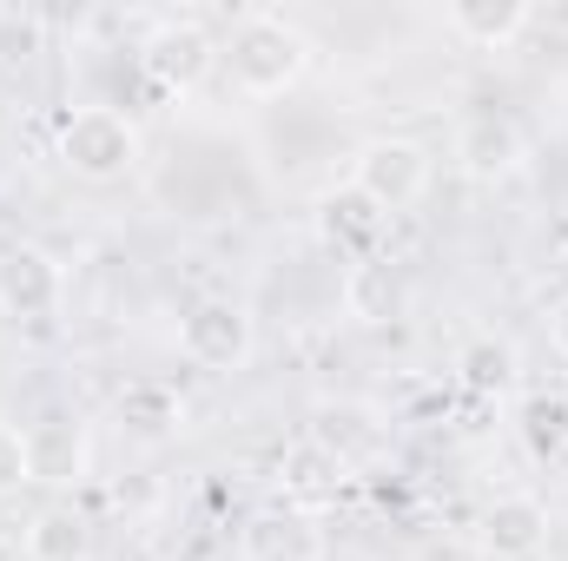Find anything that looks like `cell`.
I'll return each mask as SVG.
<instances>
[{"label": "cell", "instance_id": "1", "mask_svg": "<svg viewBox=\"0 0 568 561\" xmlns=\"http://www.w3.org/2000/svg\"><path fill=\"white\" fill-rule=\"evenodd\" d=\"M219 60L232 67V86H239L245 100H284V93L311 73V33H304L297 20H284V13L252 7V13H239L232 33L219 40Z\"/></svg>", "mask_w": 568, "mask_h": 561}, {"label": "cell", "instance_id": "2", "mask_svg": "<svg viewBox=\"0 0 568 561\" xmlns=\"http://www.w3.org/2000/svg\"><path fill=\"white\" fill-rule=\"evenodd\" d=\"M53 152H60V165H67L80 185H120V178L140 172L145 140L120 106H73V113L60 120Z\"/></svg>", "mask_w": 568, "mask_h": 561}, {"label": "cell", "instance_id": "3", "mask_svg": "<svg viewBox=\"0 0 568 561\" xmlns=\"http://www.w3.org/2000/svg\"><path fill=\"white\" fill-rule=\"evenodd\" d=\"M252 350H258V317H252L239 297L212 290V297H192V304L179 310V357H185V364L225 377V370H245Z\"/></svg>", "mask_w": 568, "mask_h": 561}, {"label": "cell", "instance_id": "4", "mask_svg": "<svg viewBox=\"0 0 568 561\" xmlns=\"http://www.w3.org/2000/svg\"><path fill=\"white\" fill-rule=\"evenodd\" d=\"M429 178H436L429 145L397 140V133H390V140H364V145H357V159H351V185H357L384 218L410 212V205L429 192Z\"/></svg>", "mask_w": 568, "mask_h": 561}, {"label": "cell", "instance_id": "5", "mask_svg": "<svg viewBox=\"0 0 568 561\" xmlns=\"http://www.w3.org/2000/svg\"><path fill=\"white\" fill-rule=\"evenodd\" d=\"M140 67L159 93H192V86H205L212 67H219V33H212L205 20H179V13H172V20H159L140 40Z\"/></svg>", "mask_w": 568, "mask_h": 561}, {"label": "cell", "instance_id": "6", "mask_svg": "<svg viewBox=\"0 0 568 561\" xmlns=\"http://www.w3.org/2000/svg\"><path fill=\"white\" fill-rule=\"evenodd\" d=\"M67 304V272L40 245H7L0 252V317L13 324H53Z\"/></svg>", "mask_w": 568, "mask_h": 561}, {"label": "cell", "instance_id": "7", "mask_svg": "<svg viewBox=\"0 0 568 561\" xmlns=\"http://www.w3.org/2000/svg\"><path fill=\"white\" fill-rule=\"evenodd\" d=\"M311 225H317V245L331 252V258H351V265H371V258H384V232H390V218L344 178V185H331L324 198H317V212H311Z\"/></svg>", "mask_w": 568, "mask_h": 561}, {"label": "cell", "instance_id": "8", "mask_svg": "<svg viewBox=\"0 0 568 561\" xmlns=\"http://www.w3.org/2000/svg\"><path fill=\"white\" fill-rule=\"evenodd\" d=\"M549 529H556L549 502L516 489V496H496V502L483 509L476 549H483V561H536L542 549H549Z\"/></svg>", "mask_w": 568, "mask_h": 561}, {"label": "cell", "instance_id": "9", "mask_svg": "<svg viewBox=\"0 0 568 561\" xmlns=\"http://www.w3.org/2000/svg\"><path fill=\"white\" fill-rule=\"evenodd\" d=\"M27 429V456H33V482H47V489H67V482H80L87 476V429L73 410H40L33 422H20Z\"/></svg>", "mask_w": 568, "mask_h": 561}, {"label": "cell", "instance_id": "10", "mask_svg": "<svg viewBox=\"0 0 568 561\" xmlns=\"http://www.w3.org/2000/svg\"><path fill=\"white\" fill-rule=\"evenodd\" d=\"M529 7L523 0H456V7H443V27L463 40V47H476V53H503V47H516L523 33H529Z\"/></svg>", "mask_w": 568, "mask_h": 561}, {"label": "cell", "instance_id": "11", "mask_svg": "<svg viewBox=\"0 0 568 561\" xmlns=\"http://www.w3.org/2000/svg\"><path fill=\"white\" fill-rule=\"evenodd\" d=\"M245 561H324V536L304 509H265L239 536Z\"/></svg>", "mask_w": 568, "mask_h": 561}, {"label": "cell", "instance_id": "12", "mask_svg": "<svg viewBox=\"0 0 568 561\" xmlns=\"http://www.w3.org/2000/svg\"><path fill=\"white\" fill-rule=\"evenodd\" d=\"M523 159H529V145L516 133V120H503V113H476V120L456 133V165H463L469 178H509Z\"/></svg>", "mask_w": 568, "mask_h": 561}, {"label": "cell", "instance_id": "13", "mask_svg": "<svg viewBox=\"0 0 568 561\" xmlns=\"http://www.w3.org/2000/svg\"><path fill=\"white\" fill-rule=\"evenodd\" d=\"M311 449H324L337 469H357V462H371L384 449V422L371 410H357V404H331L311 422Z\"/></svg>", "mask_w": 568, "mask_h": 561}, {"label": "cell", "instance_id": "14", "mask_svg": "<svg viewBox=\"0 0 568 561\" xmlns=\"http://www.w3.org/2000/svg\"><path fill=\"white\" fill-rule=\"evenodd\" d=\"M113 417H120V429L159 442V436H172V429L185 422V397H179L165 377H133V384L113 397Z\"/></svg>", "mask_w": 568, "mask_h": 561}, {"label": "cell", "instance_id": "15", "mask_svg": "<svg viewBox=\"0 0 568 561\" xmlns=\"http://www.w3.org/2000/svg\"><path fill=\"white\" fill-rule=\"evenodd\" d=\"M27 561H93V522L73 502H47L27 522Z\"/></svg>", "mask_w": 568, "mask_h": 561}, {"label": "cell", "instance_id": "16", "mask_svg": "<svg viewBox=\"0 0 568 561\" xmlns=\"http://www.w3.org/2000/svg\"><path fill=\"white\" fill-rule=\"evenodd\" d=\"M516 442L536 462H562L568 456V397L562 390H529L516 404Z\"/></svg>", "mask_w": 568, "mask_h": 561}, {"label": "cell", "instance_id": "17", "mask_svg": "<svg viewBox=\"0 0 568 561\" xmlns=\"http://www.w3.org/2000/svg\"><path fill=\"white\" fill-rule=\"evenodd\" d=\"M397 304H404V278L390 272V258L351 265V278H344V310H351V317L384 324V317H397Z\"/></svg>", "mask_w": 568, "mask_h": 561}, {"label": "cell", "instance_id": "18", "mask_svg": "<svg viewBox=\"0 0 568 561\" xmlns=\"http://www.w3.org/2000/svg\"><path fill=\"white\" fill-rule=\"evenodd\" d=\"M456 370H463L469 390H509V377H516V350L496 344V337H476V344L456 357Z\"/></svg>", "mask_w": 568, "mask_h": 561}, {"label": "cell", "instance_id": "19", "mask_svg": "<svg viewBox=\"0 0 568 561\" xmlns=\"http://www.w3.org/2000/svg\"><path fill=\"white\" fill-rule=\"evenodd\" d=\"M33 482V456H27V429L0 422V496H20Z\"/></svg>", "mask_w": 568, "mask_h": 561}, {"label": "cell", "instance_id": "20", "mask_svg": "<svg viewBox=\"0 0 568 561\" xmlns=\"http://www.w3.org/2000/svg\"><path fill=\"white\" fill-rule=\"evenodd\" d=\"M40 53V13H20V7H0V67Z\"/></svg>", "mask_w": 568, "mask_h": 561}, {"label": "cell", "instance_id": "21", "mask_svg": "<svg viewBox=\"0 0 568 561\" xmlns=\"http://www.w3.org/2000/svg\"><path fill=\"white\" fill-rule=\"evenodd\" d=\"M549 337H556V350L568 357V297L556 304V317H549Z\"/></svg>", "mask_w": 568, "mask_h": 561}]
</instances>
